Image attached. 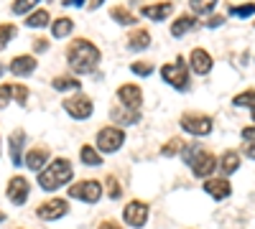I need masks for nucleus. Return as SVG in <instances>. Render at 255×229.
Listing matches in <instances>:
<instances>
[{"instance_id": "f257e3e1", "label": "nucleus", "mask_w": 255, "mask_h": 229, "mask_svg": "<svg viewBox=\"0 0 255 229\" xmlns=\"http://www.w3.org/2000/svg\"><path fill=\"white\" fill-rule=\"evenodd\" d=\"M100 59H102V51L90 38H74L67 49V64L77 76H87V74L97 72Z\"/></svg>"}, {"instance_id": "f03ea898", "label": "nucleus", "mask_w": 255, "mask_h": 229, "mask_svg": "<svg viewBox=\"0 0 255 229\" xmlns=\"http://www.w3.org/2000/svg\"><path fill=\"white\" fill-rule=\"evenodd\" d=\"M74 178V165H72V160L69 158H54L44 171L38 173V189L41 191H49V194H54V191H59L61 186H67L69 181Z\"/></svg>"}, {"instance_id": "7ed1b4c3", "label": "nucleus", "mask_w": 255, "mask_h": 229, "mask_svg": "<svg viewBox=\"0 0 255 229\" xmlns=\"http://www.w3.org/2000/svg\"><path fill=\"white\" fill-rule=\"evenodd\" d=\"M181 158H184V163L189 165L191 173H194L197 178H209L212 173L220 168V160L212 155L209 151H204L199 143L186 145V148L181 151Z\"/></svg>"}, {"instance_id": "20e7f679", "label": "nucleus", "mask_w": 255, "mask_h": 229, "mask_svg": "<svg viewBox=\"0 0 255 229\" xmlns=\"http://www.w3.org/2000/svg\"><path fill=\"white\" fill-rule=\"evenodd\" d=\"M189 61L184 59V56H176L171 64H163L161 67V79L166 81L171 89H176V92H189V87H191V79H189Z\"/></svg>"}, {"instance_id": "39448f33", "label": "nucleus", "mask_w": 255, "mask_h": 229, "mask_svg": "<svg viewBox=\"0 0 255 229\" xmlns=\"http://www.w3.org/2000/svg\"><path fill=\"white\" fill-rule=\"evenodd\" d=\"M61 107H64V112H67L72 120H90L92 117V112H95V102H92V97L90 94H84V92H77V94H72V97H67L61 102Z\"/></svg>"}, {"instance_id": "423d86ee", "label": "nucleus", "mask_w": 255, "mask_h": 229, "mask_svg": "<svg viewBox=\"0 0 255 229\" xmlns=\"http://www.w3.org/2000/svg\"><path fill=\"white\" fill-rule=\"evenodd\" d=\"M179 128L189 135H194V138H204L215 130V122H212V117L204 115V112H184L181 120H179Z\"/></svg>"}, {"instance_id": "0eeeda50", "label": "nucleus", "mask_w": 255, "mask_h": 229, "mask_svg": "<svg viewBox=\"0 0 255 229\" xmlns=\"http://www.w3.org/2000/svg\"><path fill=\"white\" fill-rule=\"evenodd\" d=\"M69 196L72 199H79L84 204H97L100 196H102V183L97 178H84V181H77L69 186Z\"/></svg>"}, {"instance_id": "6e6552de", "label": "nucleus", "mask_w": 255, "mask_h": 229, "mask_svg": "<svg viewBox=\"0 0 255 229\" xmlns=\"http://www.w3.org/2000/svg\"><path fill=\"white\" fill-rule=\"evenodd\" d=\"M5 196L13 206H23L31 196V181L23 176V173H15L8 178V186H5Z\"/></svg>"}, {"instance_id": "1a4fd4ad", "label": "nucleus", "mask_w": 255, "mask_h": 229, "mask_svg": "<svg viewBox=\"0 0 255 229\" xmlns=\"http://www.w3.org/2000/svg\"><path fill=\"white\" fill-rule=\"evenodd\" d=\"M69 214V201L61 199V196H54V199H46L44 204L36 206V217L41 222H59L61 217Z\"/></svg>"}, {"instance_id": "9d476101", "label": "nucleus", "mask_w": 255, "mask_h": 229, "mask_svg": "<svg viewBox=\"0 0 255 229\" xmlns=\"http://www.w3.org/2000/svg\"><path fill=\"white\" fill-rule=\"evenodd\" d=\"M123 143H125V130L123 128H115V125L102 128L97 133V151L100 153H118L123 148Z\"/></svg>"}, {"instance_id": "9b49d317", "label": "nucleus", "mask_w": 255, "mask_h": 229, "mask_svg": "<svg viewBox=\"0 0 255 229\" xmlns=\"http://www.w3.org/2000/svg\"><path fill=\"white\" fill-rule=\"evenodd\" d=\"M115 97H118V105L125 110L140 112V107H143V89L138 84H120Z\"/></svg>"}, {"instance_id": "f8f14e48", "label": "nucleus", "mask_w": 255, "mask_h": 229, "mask_svg": "<svg viewBox=\"0 0 255 229\" xmlns=\"http://www.w3.org/2000/svg\"><path fill=\"white\" fill-rule=\"evenodd\" d=\"M148 204L145 201H138V199H133V201H128L125 204V209H123V219H125V224L128 227H133V229H143L145 227V222H148Z\"/></svg>"}, {"instance_id": "ddd939ff", "label": "nucleus", "mask_w": 255, "mask_h": 229, "mask_svg": "<svg viewBox=\"0 0 255 229\" xmlns=\"http://www.w3.org/2000/svg\"><path fill=\"white\" fill-rule=\"evenodd\" d=\"M189 69L194 72V74H199V76H207L209 72H212V67H215V59H212V54L207 51V49H191V54H189Z\"/></svg>"}, {"instance_id": "4468645a", "label": "nucleus", "mask_w": 255, "mask_h": 229, "mask_svg": "<svg viewBox=\"0 0 255 229\" xmlns=\"http://www.w3.org/2000/svg\"><path fill=\"white\" fill-rule=\"evenodd\" d=\"M36 67H38V59L33 54H18V56L10 59V67L8 69H10L13 76L23 79V76H31L36 72Z\"/></svg>"}, {"instance_id": "2eb2a0df", "label": "nucleus", "mask_w": 255, "mask_h": 229, "mask_svg": "<svg viewBox=\"0 0 255 229\" xmlns=\"http://www.w3.org/2000/svg\"><path fill=\"white\" fill-rule=\"evenodd\" d=\"M26 168H31V171H36V173H41L46 168V165L51 163V151H49V145H36V148H31L28 153H26Z\"/></svg>"}, {"instance_id": "dca6fc26", "label": "nucleus", "mask_w": 255, "mask_h": 229, "mask_svg": "<svg viewBox=\"0 0 255 229\" xmlns=\"http://www.w3.org/2000/svg\"><path fill=\"white\" fill-rule=\"evenodd\" d=\"M202 189H204V194L207 196H212L215 201H225V199H230V194H232V186H230V181L222 176V178H207L204 183H202Z\"/></svg>"}, {"instance_id": "f3484780", "label": "nucleus", "mask_w": 255, "mask_h": 229, "mask_svg": "<svg viewBox=\"0 0 255 229\" xmlns=\"http://www.w3.org/2000/svg\"><path fill=\"white\" fill-rule=\"evenodd\" d=\"M171 13H174V3L171 0H161V3H151V5H143L140 8V15L143 18H148V20H156V23H161V20H166V18H171Z\"/></svg>"}, {"instance_id": "a211bd4d", "label": "nucleus", "mask_w": 255, "mask_h": 229, "mask_svg": "<svg viewBox=\"0 0 255 229\" xmlns=\"http://www.w3.org/2000/svg\"><path fill=\"white\" fill-rule=\"evenodd\" d=\"M8 148H10V163L15 168H20V163L26 160L23 155V148H26V133L23 130H13L10 138H8Z\"/></svg>"}, {"instance_id": "6ab92c4d", "label": "nucleus", "mask_w": 255, "mask_h": 229, "mask_svg": "<svg viewBox=\"0 0 255 229\" xmlns=\"http://www.w3.org/2000/svg\"><path fill=\"white\" fill-rule=\"evenodd\" d=\"M199 26V18L194 15V13H186V15H179V18H174V23H171V36L174 38H184L186 33H191Z\"/></svg>"}, {"instance_id": "aec40b11", "label": "nucleus", "mask_w": 255, "mask_h": 229, "mask_svg": "<svg viewBox=\"0 0 255 229\" xmlns=\"http://www.w3.org/2000/svg\"><path fill=\"white\" fill-rule=\"evenodd\" d=\"M125 46L130 51H145L148 46H151V31L148 28H133L130 33H128Z\"/></svg>"}, {"instance_id": "412c9836", "label": "nucleus", "mask_w": 255, "mask_h": 229, "mask_svg": "<svg viewBox=\"0 0 255 229\" xmlns=\"http://www.w3.org/2000/svg\"><path fill=\"white\" fill-rule=\"evenodd\" d=\"M54 20H51V13L46 10V8H36L33 13H28L26 18H23V26L26 28H46V26H51Z\"/></svg>"}, {"instance_id": "4be33fe9", "label": "nucleus", "mask_w": 255, "mask_h": 229, "mask_svg": "<svg viewBox=\"0 0 255 229\" xmlns=\"http://www.w3.org/2000/svg\"><path fill=\"white\" fill-rule=\"evenodd\" d=\"M110 120L115 122V128H128V125H135V122L140 120V112L125 110V107H113V112H110Z\"/></svg>"}, {"instance_id": "5701e85b", "label": "nucleus", "mask_w": 255, "mask_h": 229, "mask_svg": "<svg viewBox=\"0 0 255 229\" xmlns=\"http://www.w3.org/2000/svg\"><path fill=\"white\" fill-rule=\"evenodd\" d=\"M51 87L56 92H79L82 89V79H77L72 74H61V76H54L51 79Z\"/></svg>"}, {"instance_id": "b1692460", "label": "nucleus", "mask_w": 255, "mask_h": 229, "mask_svg": "<svg viewBox=\"0 0 255 229\" xmlns=\"http://www.w3.org/2000/svg\"><path fill=\"white\" fill-rule=\"evenodd\" d=\"M220 168H222V176H232L240 171V153L238 151H225L222 158H220Z\"/></svg>"}, {"instance_id": "393cba45", "label": "nucleus", "mask_w": 255, "mask_h": 229, "mask_svg": "<svg viewBox=\"0 0 255 229\" xmlns=\"http://www.w3.org/2000/svg\"><path fill=\"white\" fill-rule=\"evenodd\" d=\"M74 33V20L72 18H67V15H61V18H56L54 23H51V38H69Z\"/></svg>"}, {"instance_id": "a878e982", "label": "nucleus", "mask_w": 255, "mask_h": 229, "mask_svg": "<svg viewBox=\"0 0 255 229\" xmlns=\"http://www.w3.org/2000/svg\"><path fill=\"white\" fill-rule=\"evenodd\" d=\"M110 18L115 20L118 26H135L138 23V15L130 13V8H125V5H113L110 8Z\"/></svg>"}, {"instance_id": "bb28decb", "label": "nucleus", "mask_w": 255, "mask_h": 229, "mask_svg": "<svg viewBox=\"0 0 255 229\" xmlns=\"http://www.w3.org/2000/svg\"><path fill=\"white\" fill-rule=\"evenodd\" d=\"M79 160L84 165H90V168H97V165H102V155L97 148H92V145H82L79 148Z\"/></svg>"}, {"instance_id": "cd10ccee", "label": "nucleus", "mask_w": 255, "mask_h": 229, "mask_svg": "<svg viewBox=\"0 0 255 229\" xmlns=\"http://www.w3.org/2000/svg\"><path fill=\"white\" fill-rule=\"evenodd\" d=\"M220 0H189V8L194 15H209L212 10L217 8Z\"/></svg>"}, {"instance_id": "c85d7f7f", "label": "nucleus", "mask_w": 255, "mask_h": 229, "mask_svg": "<svg viewBox=\"0 0 255 229\" xmlns=\"http://www.w3.org/2000/svg\"><path fill=\"white\" fill-rule=\"evenodd\" d=\"M41 3V0H13V5H10V10L15 13V15H28V13H33L36 10V5Z\"/></svg>"}, {"instance_id": "c756f323", "label": "nucleus", "mask_w": 255, "mask_h": 229, "mask_svg": "<svg viewBox=\"0 0 255 229\" xmlns=\"http://www.w3.org/2000/svg\"><path fill=\"white\" fill-rule=\"evenodd\" d=\"M102 186H105V191H108V196H110L113 201H118V199L123 196V189H120V181H118L115 176H105Z\"/></svg>"}, {"instance_id": "7c9ffc66", "label": "nucleus", "mask_w": 255, "mask_h": 229, "mask_svg": "<svg viewBox=\"0 0 255 229\" xmlns=\"http://www.w3.org/2000/svg\"><path fill=\"white\" fill-rule=\"evenodd\" d=\"M232 105L235 107H253L255 105V89H245L240 94L232 97Z\"/></svg>"}, {"instance_id": "2f4dec72", "label": "nucleus", "mask_w": 255, "mask_h": 229, "mask_svg": "<svg viewBox=\"0 0 255 229\" xmlns=\"http://www.w3.org/2000/svg\"><path fill=\"white\" fill-rule=\"evenodd\" d=\"M15 33H18V28L13 23H3V26H0V51H3L10 41L15 38Z\"/></svg>"}, {"instance_id": "473e14b6", "label": "nucleus", "mask_w": 255, "mask_h": 229, "mask_svg": "<svg viewBox=\"0 0 255 229\" xmlns=\"http://www.w3.org/2000/svg\"><path fill=\"white\" fill-rule=\"evenodd\" d=\"M232 18H253L255 15V3H243V5H232L230 8Z\"/></svg>"}, {"instance_id": "72a5a7b5", "label": "nucleus", "mask_w": 255, "mask_h": 229, "mask_svg": "<svg viewBox=\"0 0 255 229\" xmlns=\"http://www.w3.org/2000/svg\"><path fill=\"white\" fill-rule=\"evenodd\" d=\"M186 148V143L184 140H179V138H171V140H168L166 145H163V148H161V153L166 155V158H171V155H176L179 151H184Z\"/></svg>"}, {"instance_id": "f704fd0d", "label": "nucleus", "mask_w": 255, "mask_h": 229, "mask_svg": "<svg viewBox=\"0 0 255 229\" xmlns=\"http://www.w3.org/2000/svg\"><path fill=\"white\" fill-rule=\"evenodd\" d=\"M130 72H133L135 76H151V74H153V64H151V61H133Z\"/></svg>"}, {"instance_id": "c9c22d12", "label": "nucleus", "mask_w": 255, "mask_h": 229, "mask_svg": "<svg viewBox=\"0 0 255 229\" xmlns=\"http://www.w3.org/2000/svg\"><path fill=\"white\" fill-rule=\"evenodd\" d=\"M28 87H23V84H13V102H18L20 107H26L28 105Z\"/></svg>"}, {"instance_id": "e433bc0d", "label": "nucleus", "mask_w": 255, "mask_h": 229, "mask_svg": "<svg viewBox=\"0 0 255 229\" xmlns=\"http://www.w3.org/2000/svg\"><path fill=\"white\" fill-rule=\"evenodd\" d=\"M13 99V84H0V107H5Z\"/></svg>"}, {"instance_id": "4c0bfd02", "label": "nucleus", "mask_w": 255, "mask_h": 229, "mask_svg": "<svg viewBox=\"0 0 255 229\" xmlns=\"http://www.w3.org/2000/svg\"><path fill=\"white\" fill-rule=\"evenodd\" d=\"M222 23H225V15H209V18L204 20L207 28H217V26H222Z\"/></svg>"}, {"instance_id": "58836bf2", "label": "nucleus", "mask_w": 255, "mask_h": 229, "mask_svg": "<svg viewBox=\"0 0 255 229\" xmlns=\"http://www.w3.org/2000/svg\"><path fill=\"white\" fill-rule=\"evenodd\" d=\"M33 51H36V54L49 51V41H46V38H36V41H33Z\"/></svg>"}, {"instance_id": "ea45409f", "label": "nucleus", "mask_w": 255, "mask_h": 229, "mask_svg": "<svg viewBox=\"0 0 255 229\" xmlns=\"http://www.w3.org/2000/svg\"><path fill=\"white\" fill-rule=\"evenodd\" d=\"M240 135H243L245 143H255V125H250V128H243Z\"/></svg>"}, {"instance_id": "a19ab883", "label": "nucleus", "mask_w": 255, "mask_h": 229, "mask_svg": "<svg viewBox=\"0 0 255 229\" xmlns=\"http://www.w3.org/2000/svg\"><path fill=\"white\" fill-rule=\"evenodd\" d=\"M64 8H87V0H61Z\"/></svg>"}, {"instance_id": "79ce46f5", "label": "nucleus", "mask_w": 255, "mask_h": 229, "mask_svg": "<svg viewBox=\"0 0 255 229\" xmlns=\"http://www.w3.org/2000/svg\"><path fill=\"white\" fill-rule=\"evenodd\" d=\"M243 153H245L250 160H255V143H243Z\"/></svg>"}, {"instance_id": "37998d69", "label": "nucleus", "mask_w": 255, "mask_h": 229, "mask_svg": "<svg viewBox=\"0 0 255 229\" xmlns=\"http://www.w3.org/2000/svg\"><path fill=\"white\" fill-rule=\"evenodd\" d=\"M97 229H123L118 222H113V219H105V222H100V227Z\"/></svg>"}, {"instance_id": "c03bdc74", "label": "nucleus", "mask_w": 255, "mask_h": 229, "mask_svg": "<svg viewBox=\"0 0 255 229\" xmlns=\"http://www.w3.org/2000/svg\"><path fill=\"white\" fill-rule=\"evenodd\" d=\"M102 3L105 0H87V10H97V8H102Z\"/></svg>"}, {"instance_id": "a18cd8bd", "label": "nucleus", "mask_w": 255, "mask_h": 229, "mask_svg": "<svg viewBox=\"0 0 255 229\" xmlns=\"http://www.w3.org/2000/svg\"><path fill=\"white\" fill-rule=\"evenodd\" d=\"M250 117H253V125H255V105L250 107Z\"/></svg>"}, {"instance_id": "49530a36", "label": "nucleus", "mask_w": 255, "mask_h": 229, "mask_svg": "<svg viewBox=\"0 0 255 229\" xmlns=\"http://www.w3.org/2000/svg\"><path fill=\"white\" fill-rule=\"evenodd\" d=\"M3 72H5V67H3V64H0V76H3Z\"/></svg>"}, {"instance_id": "de8ad7c7", "label": "nucleus", "mask_w": 255, "mask_h": 229, "mask_svg": "<svg viewBox=\"0 0 255 229\" xmlns=\"http://www.w3.org/2000/svg\"><path fill=\"white\" fill-rule=\"evenodd\" d=\"M0 222H5V214L3 212H0Z\"/></svg>"}, {"instance_id": "09e8293b", "label": "nucleus", "mask_w": 255, "mask_h": 229, "mask_svg": "<svg viewBox=\"0 0 255 229\" xmlns=\"http://www.w3.org/2000/svg\"><path fill=\"white\" fill-rule=\"evenodd\" d=\"M0 151H3V145H0Z\"/></svg>"}, {"instance_id": "8fccbe9b", "label": "nucleus", "mask_w": 255, "mask_h": 229, "mask_svg": "<svg viewBox=\"0 0 255 229\" xmlns=\"http://www.w3.org/2000/svg\"><path fill=\"white\" fill-rule=\"evenodd\" d=\"M49 3H54V0H49Z\"/></svg>"}]
</instances>
